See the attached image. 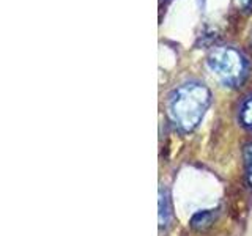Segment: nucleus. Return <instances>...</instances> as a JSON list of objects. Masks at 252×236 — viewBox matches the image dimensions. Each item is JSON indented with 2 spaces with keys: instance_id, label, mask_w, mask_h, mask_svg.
<instances>
[{
  "instance_id": "obj_1",
  "label": "nucleus",
  "mask_w": 252,
  "mask_h": 236,
  "mask_svg": "<svg viewBox=\"0 0 252 236\" xmlns=\"http://www.w3.org/2000/svg\"><path fill=\"white\" fill-rule=\"evenodd\" d=\"M211 104V91L207 85L189 81L177 87L169 94L167 114L177 128L189 134L197 129Z\"/></svg>"
},
{
  "instance_id": "obj_2",
  "label": "nucleus",
  "mask_w": 252,
  "mask_h": 236,
  "mask_svg": "<svg viewBox=\"0 0 252 236\" xmlns=\"http://www.w3.org/2000/svg\"><path fill=\"white\" fill-rule=\"evenodd\" d=\"M205 63L216 81L228 88L240 87L249 74L248 57L233 46L213 47Z\"/></svg>"
},
{
  "instance_id": "obj_3",
  "label": "nucleus",
  "mask_w": 252,
  "mask_h": 236,
  "mask_svg": "<svg viewBox=\"0 0 252 236\" xmlns=\"http://www.w3.org/2000/svg\"><path fill=\"white\" fill-rule=\"evenodd\" d=\"M158 216H159L161 228L169 227L173 219V206H172L170 192L164 187L159 189V212H158Z\"/></svg>"
},
{
  "instance_id": "obj_4",
  "label": "nucleus",
  "mask_w": 252,
  "mask_h": 236,
  "mask_svg": "<svg viewBox=\"0 0 252 236\" xmlns=\"http://www.w3.org/2000/svg\"><path fill=\"white\" fill-rule=\"evenodd\" d=\"M213 220H215V209H200L192 214L189 225L194 230H205V228L211 225Z\"/></svg>"
},
{
  "instance_id": "obj_5",
  "label": "nucleus",
  "mask_w": 252,
  "mask_h": 236,
  "mask_svg": "<svg viewBox=\"0 0 252 236\" xmlns=\"http://www.w3.org/2000/svg\"><path fill=\"white\" fill-rule=\"evenodd\" d=\"M240 121L244 128L252 131V94L243 101L240 107Z\"/></svg>"
},
{
  "instance_id": "obj_6",
  "label": "nucleus",
  "mask_w": 252,
  "mask_h": 236,
  "mask_svg": "<svg viewBox=\"0 0 252 236\" xmlns=\"http://www.w3.org/2000/svg\"><path fill=\"white\" fill-rule=\"evenodd\" d=\"M243 159H244V175H246L248 184L252 187V142L244 145Z\"/></svg>"
},
{
  "instance_id": "obj_7",
  "label": "nucleus",
  "mask_w": 252,
  "mask_h": 236,
  "mask_svg": "<svg viewBox=\"0 0 252 236\" xmlns=\"http://www.w3.org/2000/svg\"><path fill=\"white\" fill-rule=\"evenodd\" d=\"M236 5H238V8H241V10H249V8L252 6V0H235Z\"/></svg>"
}]
</instances>
